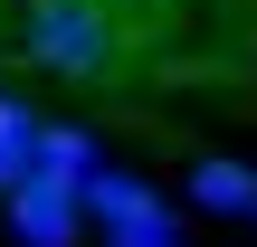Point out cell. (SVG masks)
Here are the masks:
<instances>
[{
    "label": "cell",
    "instance_id": "cell-1",
    "mask_svg": "<svg viewBox=\"0 0 257 247\" xmlns=\"http://www.w3.org/2000/svg\"><path fill=\"white\" fill-rule=\"evenodd\" d=\"M19 48H29V67H48L67 86H105L124 67V19L105 0H29L19 10Z\"/></svg>",
    "mask_w": 257,
    "mask_h": 247
},
{
    "label": "cell",
    "instance_id": "cell-2",
    "mask_svg": "<svg viewBox=\"0 0 257 247\" xmlns=\"http://www.w3.org/2000/svg\"><path fill=\"white\" fill-rule=\"evenodd\" d=\"M19 228H29L38 247H67V171L38 181V190H19Z\"/></svg>",
    "mask_w": 257,
    "mask_h": 247
},
{
    "label": "cell",
    "instance_id": "cell-3",
    "mask_svg": "<svg viewBox=\"0 0 257 247\" xmlns=\"http://www.w3.org/2000/svg\"><path fill=\"white\" fill-rule=\"evenodd\" d=\"M200 200H210V209H248L257 190H248V171H238V162H200Z\"/></svg>",
    "mask_w": 257,
    "mask_h": 247
}]
</instances>
